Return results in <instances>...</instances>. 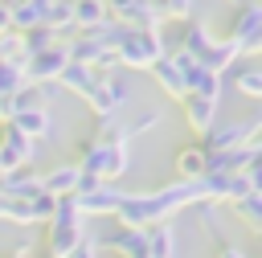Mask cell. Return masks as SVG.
Segmentation results:
<instances>
[{
	"instance_id": "1",
	"label": "cell",
	"mask_w": 262,
	"mask_h": 258,
	"mask_svg": "<svg viewBox=\"0 0 262 258\" xmlns=\"http://www.w3.org/2000/svg\"><path fill=\"white\" fill-rule=\"evenodd\" d=\"M205 201V184L201 180H172L164 188L151 192H127V201L119 205L115 221L119 225H135V229H151L160 221H172L180 209H192Z\"/></svg>"
},
{
	"instance_id": "2",
	"label": "cell",
	"mask_w": 262,
	"mask_h": 258,
	"mask_svg": "<svg viewBox=\"0 0 262 258\" xmlns=\"http://www.w3.org/2000/svg\"><path fill=\"white\" fill-rule=\"evenodd\" d=\"M168 49H184V53H192V57H196L205 70H213V74H229V70L242 61L237 45H233L229 37H213L196 16H192V20H184L180 41H176V45H168Z\"/></svg>"
},
{
	"instance_id": "3",
	"label": "cell",
	"mask_w": 262,
	"mask_h": 258,
	"mask_svg": "<svg viewBox=\"0 0 262 258\" xmlns=\"http://www.w3.org/2000/svg\"><path fill=\"white\" fill-rule=\"evenodd\" d=\"M82 238H86V217L78 197H57V209L45 221V258H66Z\"/></svg>"
},
{
	"instance_id": "4",
	"label": "cell",
	"mask_w": 262,
	"mask_h": 258,
	"mask_svg": "<svg viewBox=\"0 0 262 258\" xmlns=\"http://www.w3.org/2000/svg\"><path fill=\"white\" fill-rule=\"evenodd\" d=\"M115 53H119V66H127V70H151L168 53V45L156 29H131Z\"/></svg>"
},
{
	"instance_id": "5",
	"label": "cell",
	"mask_w": 262,
	"mask_h": 258,
	"mask_svg": "<svg viewBox=\"0 0 262 258\" xmlns=\"http://www.w3.org/2000/svg\"><path fill=\"white\" fill-rule=\"evenodd\" d=\"M233 45H237V53L250 61V57H258L262 53V0H246V4H237V12H233V20H229V33H225Z\"/></svg>"
},
{
	"instance_id": "6",
	"label": "cell",
	"mask_w": 262,
	"mask_h": 258,
	"mask_svg": "<svg viewBox=\"0 0 262 258\" xmlns=\"http://www.w3.org/2000/svg\"><path fill=\"white\" fill-rule=\"evenodd\" d=\"M262 135V106L254 111V115H246V119H233V123H217L209 135H205V156H213V152H233V147H242V143H254Z\"/></svg>"
},
{
	"instance_id": "7",
	"label": "cell",
	"mask_w": 262,
	"mask_h": 258,
	"mask_svg": "<svg viewBox=\"0 0 262 258\" xmlns=\"http://www.w3.org/2000/svg\"><path fill=\"white\" fill-rule=\"evenodd\" d=\"M127 102H131V86H127L119 74H111V78L98 74V82H94L90 94H86V106H90L94 119H115V115L127 111Z\"/></svg>"
},
{
	"instance_id": "8",
	"label": "cell",
	"mask_w": 262,
	"mask_h": 258,
	"mask_svg": "<svg viewBox=\"0 0 262 258\" xmlns=\"http://www.w3.org/2000/svg\"><path fill=\"white\" fill-rule=\"evenodd\" d=\"M66 61H70L66 41H53L49 49L29 53V57L20 61V70H25V78H29V82H57V78H61V70H66Z\"/></svg>"
},
{
	"instance_id": "9",
	"label": "cell",
	"mask_w": 262,
	"mask_h": 258,
	"mask_svg": "<svg viewBox=\"0 0 262 258\" xmlns=\"http://www.w3.org/2000/svg\"><path fill=\"white\" fill-rule=\"evenodd\" d=\"M37 160V139H29L25 131H16L12 123L0 131V168L12 172V168H33Z\"/></svg>"
},
{
	"instance_id": "10",
	"label": "cell",
	"mask_w": 262,
	"mask_h": 258,
	"mask_svg": "<svg viewBox=\"0 0 262 258\" xmlns=\"http://www.w3.org/2000/svg\"><path fill=\"white\" fill-rule=\"evenodd\" d=\"M123 201H127V188H119L115 180H102V184H94L90 192H78L82 217H115Z\"/></svg>"
},
{
	"instance_id": "11",
	"label": "cell",
	"mask_w": 262,
	"mask_h": 258,
	"mask_svg": "<svg viewBox=\"0 0 262 258\" xmlns=\"http://www.w3.org/2000/svg\"><path fill=\"white\" fill-rule=\"evenodd\" d=\"M201 184H205V201H213V205H233L237 197L250 192L246 172H205Z\"/></svg>"
},
{
	"instance_id": "12",
	"label": "cell",
	"mask_w": 262,
	"mask_h": 258,
	"mask_svg": "<svg viewBox=\"0 0 262 258\" xmlns=\"http://www.w3.org/2000/svg\"><path fill=\"white\" fill-rule=\"evenodd\" d=\"M180 106H184V123H188L201 139L217 127V106H221V98H213V94H184Z\"/></svg>"
},
{
	"instance_id": "13",
	"label": "cell",
	"mask_w": 262,
	"mask_h": 258,
	"mask_svg": "<svg viewBox=\"0 0 262 258\" xmlns=\"http://www.w3.org/2000/svg\"><path fill=\"white\" fill-rule=\"evenodd\" d=\"M41 192H45V188H41V172H33V168H12V172L0 176V197L33 201V197H41Z\"/></svg>"
},
{
	"instance_id": "14",
	"label": "cell",
	"mask_w": 262,
	"mask_h": 258,
	"mask_svg": "<svg viewBox=\"0 0 262 258\" xmlns=\"http://www.w3.org/2000/svg\"><path fill=\"white\" fill-rule=\"evenodd\" d=\"M151 78H156V86H160L168 98H176V102L188 94V78H184V70H180V66H176L168 53H164V57L151 66Z\"/></svg>"
},
{
	"instance_id": "15",
	"label": "cell",
	"mask_w": 262,
	"mask_h": 258,
	"mask_svg": "<svg viewBox=\"0 0 262 258\" xmlns=\"http://www.w3.org/2000/svg\"><path fill=\"white\" fill-rule=\"evenodd\" d=\"M98 246H106V250H115V254H123V258H139V254H147V229L115 225V233H111L106 242H98Z\"/></svg>"
},
{
	"instance_id": "16",
	"label": "cell",
	"mask_w": 262,
	"mask_h": 258,
	"mask_svg": "<svg viewBox=\"0 0 262 258\" xmlns=\"http://www.w3.org/2000/svg\"><path fill=\"white\" fill-rule=\"evenodd\" d=\"M78 180H82V168L78 164H57V168L41 172V188L49 197H74L78 192Z\"/></svg>"
},
{
	"instance_id": "17",
	"label": "cell",
	"mask_w": 262,
	"mask_h": 258,
	"mask_svg": "<svg viewBox=\"0 0 262 258\" xmlns=\"http://www.w3.org/2000/svg\"><path fill=\"white\" fill-rule=\"evenodd\" d=\"M94 82H98V70H94V66H82V61H66V70H61V78H57V86H61L66 94H78V98H86Z\"/></svg>"
},
{
	"instance_id": "18",
	"label": "cell",
	"mask_w": 262,
	"mask_h": 258,
	"mask_svg": "<svg viewBox=\"0 0 262 258\" xmlns=\"http://www.w3.org/2000/svg\"><path fill=\"white\" fill-rule=\"evenodd\" d=\"M172 172H176V180H201V176L209 172V156H205V147H201V143L180 147L176 160H172Z\"/></svg>"
},
{
	"instance_id": "19",
	"label": "cell",
	"mask_w": 262,
	"mask_h": 258,
	"mask_svg": "<svg viewBox=\"0 0 262 258\" xmlns=\"http://www.w3.org/2000/svg\"><path fill=\"white\" fill-rule=\"evenodd\" d=\"M4 127H8V123H4ZM12 127H16V131H25L29 139H45V135H53V119H49V106H29V111H16Z\"/></svg>"
},
{
	"instance_id": "20",
	"label": "cell",
	"mask_w": 262,
	"mask_h": 258,
	"mask_svg": "<svg viewBox=\"0 0 262 258\" xmlns=\"http://www.w3.org/2000/svg\"><path fill=\"white\" fill-rule=\"evenodd\" d=\"M45 12H49V0H12V29L16 33L41 29L45 25Z\"/></svg>"
},
{
	"instance_id": "21",
	"label": "cell",
	"mask_w": 262,
	"mask_h": 258,
	"mask_svg": "<svg viewBox=\"0 0 262 258\" xmlns=\"http://www.w3.org/2000/svg\"><path fill=\"white\" fill-rule=\"evenodd\" d=\"M147 254L151 258H176L180 254V238H176L172 221H160V225L147 229Z\"/></svg>"
},
{
	"instance_id": "22",
	"label": "cell",
	"mask_w": 262,
	"mask_h": 258,
	"mask_svg": "<svg viewBox=\"0 0 262 258\" xmlns=\"http://www.w3.org/2000/svg\"><path fill=\"white\" fill-rule=\"evenodd\" d=\"M45 29L53 33V37H74L78 33V20H74V0H57V4H49V12H45Z\"/></svg>"
},
{
	"instance_id": "23",
	"label": "cell",
	"mask_w": 262,
	"mask_h": 258,
	"mask_svg": "<svg viewBox=\"0 0 262 258\" xmlns=\"http://www.w3.org/2000/svg\"><path fill=\"white\" fill-rule=\"evenodd\" d=\"M102 164H106V143L98 135L82 139L78 143V168H82V176H98L102 180Z\"/></svg>"
},
{
	"instance_id": "24",
	"label": "cell",
	"mask_w": 262,
	"mask_h": 258,
	"mask_svg": "<svg viewBox=\"0 0 262 258\" xmlns=\"http://www.w3.org/2000/svg\"><path fill=\"white\" fill-rule=\"evenodd\" d=\"M106 0H74V20H78V33H90L106 20Z\"/></svg>"
},
{
	"instance_id": "25",
	"label": "cell",
	"mask_w": 262,
	"mask_h": 258,
	"mask_svg": "<svg viewBox=\"0 0 262 258\" xmlns=\"http://www.w3.org/2000/svg\"><path fill=\"white\" fill-rule=\"evenodd\" d=\"M229 209H233L237 221H246L254 233H262V192H246V197H237Z\"/></svg>"
},
{
	"instance_id": "26",
	"label": "cell",
	"mask_w": 262,
	"mask_h": 258,
	"mask_svg": "<svg viewBox=\"0 0 262 258\" xmlns=\"http://www.w3.org/2000/svg\"><path fill=\"white\" fill-rule=\"evenodd\" d=\"M233 86H237V94H246V98H258V102H262V66H254V61L237 66Z\"/></svg>"
},
{
	"instance_id": "27",
	"label": "cell",
	"mask_w": 262,
	"mask_h": 258,
	"mask_svg": "<svg viewBox=\"0 0 262 258\" xmlns=\"http://www.w3.org/2000/svg\"><path fill=\"white\" fill-rule=\"evenodd\" d=\"M25 86H29L25 70H20L16 61H0V94H16V90H25Z\"/></svg>"
},
{
	"instance_id": "28",
	"label": "cell",
	"mask_w": 262,
	"mask_h": 258,
	"mask_svg": "<svg viewBox=\"0 0 262 258\" xmlns=\"http://www.w3.org/2000/svg\"><path fill=\"white\" fill-rule=\"evenodd\" d=\"M53 41H61V37H53L45 25H41V29H29V33H25V57H29V53H41V49H49Z\"/></svg>"
},
{
	"instance_id": "29",
	"label": "cell",
	"mask_w": 262,
	"mask_h": 258,
	"mask_svg": "<svg viewBox=\"0 0 262 258\" xmlns=\"http://www.w3.org/2000/svg\"><path fill=\"white\" fill-rule=\"evenodd\" d=\"M160 4H164L168 20H192V12H196V0H160Z\"/></svg>"
},
{
	"instance_id": "30",
	"label": "cell",
	"mask_w": 262,
	"mask_h": 258,
	"mask_svg": "<svg viewBox=\"0 0 262 258\" xmlns=\"http://www.w3.org/2000/svg\"><path fill=\"white\" fill-rule=\"evenodd\" d=\"M160 119H164L160 111H147V115H139V119H135V123L127 127V139H139V135H147V131H156V127H160Z\"/></svg>"
},
{
	"instance_id": "31",
	"label": "cell",
	"mask_w": 262,
	"mask_h": 258,
	"mask_svg": "<svg viewBox=\"0 0 262 258\" xmlns=\"http://www.w3.org/2000/svg\"><path fill=\"white\" fill-rule=\"evenodd\" d=\"M29 205H33V217H37V225H45V221L53 217V209H57V197H49V192H41V197H33Z\"/></svg>"
},
{
	"instance_id": "32",
	"label": "cell",
	"mask_w": 262,
	"mask_h": 258,
	"mask_svg": "<svg viewBox=\"0 0 262 258\" xmlns=\"http://www.w3.org/2000/svg\"><path fill=\"white\" fill-rule=\"evenodd\" d=\"M66 258H102V246H98V242L86 233V238H82V242H78V246H74Z\"/></svg>"
},
{
	"instance_id": "33",
	"label": "cell",
	"mask_w": 262,
	"mask_h": 258,
	"mask_svg": "<svg viewBox=\"0 0 262 258\" xmlns=\"http://www.w3.org/2000/svg\"><path fill=\"white\" fill-rule=\"evenodd\" d=\"M16 111H20V106H16V94H0V127H4V123H12V119H16Z\"/></svg>"
},
{
	"instance_id": "34",
	"label": "cell",
	"mask_w": 262,
	"mask_h": 258,
	"mask_svg": "<svg viewBox=\"0 0 262 258\" xmlns=\"http://www.w3.org/2000/svg\"><path fill=\"white\" fill-rule=\"evenodd\" d=\"M217 258H250V254H246V246H237V242H221V246H217Z\"/></svg>"
},
{
	"instance_id": "35",
	"label": "cell",
	"mask_w": 262,
	"mask_h": 258,
	"mask_svg": "<svg viewBox=\"0 0 262 258\" xmlns=\"http://www.w3.org/2000/svg\"><path fill=\"white\" fill-rule=\"evenodd\" d=\"M0 33H12V0H0Z\"/></svg>"
},
{
	"instance_id": "36",
	"label": "cell",
	"mask_w": 262,
	"mask_h": 258,
	"mask_svg": "<svg viewBox=\"0 0 262 258\" xmlns=\"http://www.w3.org/2000/svg\"><path fill=\"white\" fill-rule=\"evenodd\" d=\"M246 180H250V192H262V160L254 168H246Z\"/></svg>"
},
{
	"instance_id": "37",
	"label": "cell",
	"mask_w": 262,
	"mask_h": 258,
	"mask_svg": "<svg viewBox=\"0 0 262 258\" xmlns=\"http://www.w3.org/2000/svg\"><path fill=\"white\" fill-rule=\"evenodd\" d=\"M4 258H29V246H20V250H12V254H4Z\"/></svg>"
},
{
	"instance_id": "38",
	"label": "cell",
	"mask_w": 262,
	"mask_h": 258,
	"mask_svg": "<svg viewBox=\"0 0 262 258\" xmlns=\"http://www.w3.org/2000/svg\"><path fill=\"white\" fill-rule=\"evenodd\" d=\"M225 4H242V0H225Z\"/></svg>"
},
{
	"instance_id": "39",
	"label": "cell",
	"mask_w": 262,
	"mask_h": 258,
	"mask_svg": "<svg viewBox=\"0 0 262 258\" xmlns=\"http://www.w3.org/2000/svg\"><path fill=\"white\" fill-rule=\"evenodd\" d=\"M0 176H4V168H0Z\"/></svg>"
},
{
	"instance_id": "40",
	"label": "cell",
	"mask_w": 262,
	"mask_h": 258,
	"mask_svg": "<svg viewBox=\"0 0 262 258\" xmlns=\"http://www.w3.org/2000/svg\"><path fill=\"white\" fill-rule=\"evenodd\" d=\"M49 4H57V0H49Z\"/></svg>"
}]
</instances>
